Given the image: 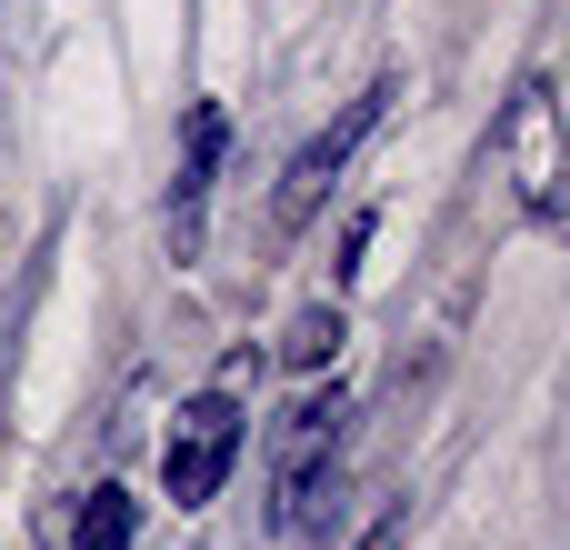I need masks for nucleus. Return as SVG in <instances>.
Returning <instances> with one entry per match:
<instances>
[{"label": "nucleus", "instance_id": "1", "mask_svg": "<svg viewBox=\"0 0 570 550\" xmlns=\"http://www.w3.org/2000/svg\"><path fill=\"white\" fill-rule=\"evenodd\" d=\"M341 431H351V401L341 391H311V401L281 411V431H271V531L281 541H311L321 531V501L341 481Z\"/></svg>", "mask_w": 570, "mask_h": 550}, {"label": "nucleus", "instance_id": "2", "mask_svg": "<svg viewBox=\"0 0 570 550\" xmlns=\"http://www.w3.org/2000/svg\"><path fill=\"white\" fill-rule=\"evenodd\" d=\"M240 441H250V421H240V401L210 381V391H190L180 411H170V431H160V481H170V511H210L220 501V481H230V461H240Z\"/></svg>", "mask_w": 570, "mask_h": 550}, {"label": "nucleus", "instance_id": "3", "mask_svg": "<svg viewBox=\"0 0 570 550\" xmlns=\"http://www.w3.org/2000/svg\"><path fill=\"white\" fill-rule=\"evenodd\" d=\"M501 170H511V190H521L531 220H561V100H551L541 70H531V80L511 90V110H501Z\"/></svg>", "mask_w": 570, "mask_h": 550}, {"label": "nucleus", "instance_id": "4", "mask_svg": "<svg viewBox=\"0 0 570 550\" xmlns=\"http://www.w3.org/2000/svg\"><path fill=\"white\" fill-rule=\"evenodd\" d=\"M381 110H391V80H371V90H361L321 140H301V160H291V180H281V230H301V220L331 200V180H341V170H351V150L381 130Z\"/></svg>", "mask_w": 570, "mask_h": 550}, {"label": "nucleus", "instance_id": "5", "mask_svg": "<svg viewBox=\"0 0 570 550\" xmlns=\"http://www.w3.org/2000/svg\"><path fill=\"white\" fill-rule=\"evenodd\" d=\"M220 150H230L220 100H190V120H180V170H170V261H190V251H200V210H210Z\"/></svg>", "mask_w": 570, "mask_h": 550}, {"label": "nucleus", "instance_id": "6", "mask_svg": "<svg viewBox=\"0 0 570 550\" xmlns=\"http://www.w3.org/2000/svg\"><path fill=\"white\" fill-rule=\"evenodd\" d=\"M140 541V501L120 491V481H100L90 501H80V531H70V550H130Z\"/></svg>", "mask_w": 570, "mask_h": 550}, {"label": "nucleus", "instance_id": "7", "mask_svg": "<svg viewBox=\"0 0 570 550\" xmlns=\"http://www.w3.org/2000/svg\"><path fill=\"white\" fill-rule=\"evenodd\" d=\"M331 351H341V301H311V311L281 331V361H291V371H321Z\"/></svg>", "mask_w": 570, "mask_h": 550}]
</instances>
